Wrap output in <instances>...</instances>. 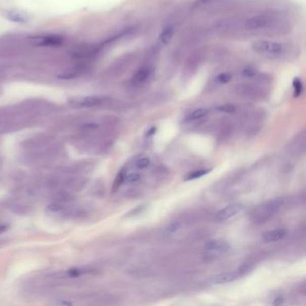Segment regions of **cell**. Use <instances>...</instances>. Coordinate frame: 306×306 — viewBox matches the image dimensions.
I'll use <instances>...</instances> for the list:
<instances>
[{
	"mask_svg": "<svg viewBox=\"0 0 306 306\" xmlns=\"http://www.w3.org/2000/svg\"><path fill=\"white\" fill-rule=\"evenodd\" d=\"M286 20L283 15L273 10H265L248 16L243 26L248 32H278L285 30Z\"/></svg>",
	"mask_w": 306,
	"mask_h": 306,
	"instance_id": "obj_1",
	"label": "cell"
},
{
	"mask_svg": "<svg viewBox=\"0 0 306 306\" xmlns=\"http://www.w3.org/2000/svg\"><path fill=\"white\" fill-rule=\"evenodd\" d=\"M251 50L256 54L270 59H283L289 56L292 52L288 44L268 39L255 40L251 43Z\"/></svg>",
	"mask_w": 306,
	"mask_h": 306,
	"instance_id": "obj_2",
	"label": "cell"
},
{
	"mask_svg": "<svg viewBox=\"0 0 306 306\" xmlns=\"http://www.w3.org/2000/svg\"><path fill=\"white\" fill-rule=\"evenodd\" d=\"M265 83L256 82L253 80H250L247 82L238 83L235 88L234 92L237 96L248 100H263L266 98L269 95V91Z\"/></svg>",
	"mask_w": 306,
	"mask_h": 306,
	"instance_id": "obj_3",
	"label": "cell"
},
{
	"mask_svg": "<svg viewBox=\"0 0 306 306\" xmlns=\"http://www.w3.org/2000/svg\"><path fill=\"white\" fill-rule=\"evenodd\" d=\"M283 205L284 199L282 198H276L263 203V205L255 208L252 213V219L258 224L268 221L277 211L280 209Z\"/></svg>",
	"mask_w": 306,
	"mask_h": 306,
	"instance_id": "obj_4",
	"label": "cell"
},
{
	"mask_svg": "<svg viewBox=\"0 0 306 306\" xmlns=\"http://www.w3.org/2000/svg\"><path fill=\"white\" fill-rule=\"evenodd\" d=\"M207 51L204 49H198L191 52L183 67V77L190 79L198 72L203 61L206 59Z\"/></svg>",
	"mask_w": 306,
	"mask_h": 306,
	"instance_id": "obj_5",
	"label": "cell"
},
{
	"mask_svg": "<svg viewBox=\"0 0 306 306\" xmlns=\"http://www.w3.org/2000/svg\"><path fill=\"white\" fill-rule=\"evenodd\" d=\"M155 67L151 61H147L140 66L129 79L132 88H140L147 85L155 75Z\"/></svg>",
	"mask_w": 306,
	"mask_h": 306,
	"instance_id": "obj_6",
	"label": "cell"
},
{
	"mask_svg": "<svg viewBox=\"0 0 306 306\" xmlns=\"http://www.w3.org/2000/svg\"><path fill=\"white\" fill-rule=\"evenodd\" d=\"M108 101L109 98L104 96H80L72 98L68 103L75 108H94L101 106Z\"/></svg>",
	"mask_w": 306,
	"mask_h": 306,
	"instance_id": "obj_7",
	"label": "cell"
},
{
	"mask_svg": "<svg viewBox=\"0 0 306 306\" xmlns=\"http://www.w3.org/2000/svg\"><path fill=\"white\" fill-rule=\"evenodd\" d=\"M30 40L36 46L40 47H58L63 43V37L59 34H42L32 36Z\"/></svg>",
	"mask_w": 306,
	"mask_h": 306,
	"instance_id": "obj_8",
	"label": "cell"
},
{
	"mask_svg": "<svg viewBox=\"0 0 306 306\" xmlns=\"http://www.w3.org/2000/svg\"><path fill=\"white\" fill-rule=\"evenodd\" d=\"M243 205L240 204V203L231 204V205H228L227 207H224L221 210L218 211L215 218L218 221H226V220H228V219L232 218L235 215H238L239 213L243 210Z\"/></svg>",
	"mask_w": 306,
	"mask_h": 306,
	"instance_id": "obj_9",
	"label": "cell"
},
{
	"mask_svg": "<svg viewBox=\"0 0 306 306\" xmlns=\"http://www.w3.org/2000/svg\"><path fill=\"white\" fill-rule=\"evenodd\" d=\"M205 249L208 251H215L219 253H225L231 250L230 243L223 239H214L208 241L205 244Z\"/></svg>",
	"mask_w": 306,
	"mask_h": 306,
	"instance_id": "obj_10",
	"label": "cell"
},
{
	"mask_svg": "<svg viewBox=\"0 0 306 306\" xmlns=\"http://www.w3.org/2000/svg\"><path fill=\"white\" fill-rule=\"evenodd\" d=\"M240 273L236 271H229V272H224L221 274L216 275L211 279V282L215 285H222L227 283L233 282L239 278Z\"/></svg>",
	"mask_w": 306,
	"mask_h": 306,
	"instance_id": "obj_11",
	"label": "cell"
},
{
	"mask_svg": "<svg viewBox=\"0 0 306 306\" xmlns=\"http://www.w3.org/2000/svg\"><path fill=\"white\" fill-rule=\"evenodd\" d=\"M174 27L171 25H168L165 28H163V31L160 32L158 36V41L157 43L161 47H165L168 44L171 42L173 36H174Z\"/></svg>",
	"mask_w": 306,
	"mask_h": 306,
	"instance_id": "obj_12",
	"label": "cell"
},
{
	"mask_svg": "<svg viewBox=\"0 0 306 306\" xmlns=\"http://www.w3.org/2000/svg\"><path fill=\"white\" fill-rule=\"evenodd\" d=\"M286 231L284 229H278V230H271L265 232L263 234V239L264 242L266 243H271V242H277L281 240L283 237H285Z\"/></svg>",
	"mask_w": 306,
	"mask_h": 306,
	"instance_id": "obj_13",
	"label": "cell"
},
{
	"mask_svg": "<svg viewBox=\"0 0 306 306\" xmlns=\"http://www.w3.org/2000/svg\"><path fill=\"white\" fill-rule=\"evenodd\" d=\"M6 17L8 20L17 23V24H26L29 21V16L24 13L20 12V11H16V10H12V11H8L6 13Z\"/></svg>",
	"mask_w": 306,
	"mask_h": 306,
	"instance_id": "obj_14",
	"label": "cell"
},
{
	"mask_svg": "<svg viewBox=\"0 0 306 306\" xmlns=\"http://www.w3.org/2000/svg\"><path fill=\"white\" fill-rule=\"evenodd\" d=\"M207 113H208V111L206 108H199V109H196L194 111H191V113L187 116L186 120L193 121V120L203 119L207 115Z\"/></svg>",
	"mask_w": 306,
	"mask_h": 306,
	"instance_id": "obj_15",
	"label": "cell"
},
{
	"mask_svg": "<svg viewBox=\"0 0 306 306\" xmlns=\"http://www.w3.org/2000/svg\"><path fill=\"white\" fill-rule=\"evenodd\" d=\"M93 270H88V269H78V268H74L71 270H68L67 273H65L63 278H78L80 276H83L84 274H89L93 273Z\"/></svg>",
	"mask_w": 306,
	"mask_h": 306,
	"instance_id": "obj_16",
	"label": "cell"
},
{
	"mask_svg": "<svg viewBox=\"0 0 306 306\" xmlns=\"http://www.w3.org/2000/svg\"><path fill=\"white\" fill-rule=\"evenodd\" d=\"M234 78V75L231 72H222L215 76V81L220 84H227L230 83L231 81Z\"/></svg>",
	"mask_w": 306,
	"mask_h": 306,
	"instance_id": "obj_17",
	"label": "cell"
},
{
	"mask_svg": "<svg viewBox=\"0 0 306 306\" xmlns=\"http://www.w3.org/2000/svg\"><path fill=\"white\" fill-rule=\"evenodd\" d=\"M211 169H200L197 171H192L190 174L187 175V177L185 178V181H191V180L198 179L201 178L204 175L207 174L208 172H210Z\"/></svg>",
	"mask_w": 306,
	"mask_h": 306,
	"instance_id": "obj_18",
	"label": "cell"
},
{
	"mask_svg": "<svg viewBox=\"0 0 306 306\" xmlns=\"http://www.w3.org/2000/svg\"><path fill=\"white\" fill-rule=\"evenodd\" d=\"M125 177H126V171L124 169H122L121 171H119L118 175L116 176L115 181H114V183H113V187H112V191H117L120 187V185L125 181Z\"/></svg>",
	"mask_w": 306,
	"mask_h": 306,
	"instance_id": "obj_19",
	"label": "cell"
},
{
	"mask_svg": "<svg viewBox=\"0 0 306 306\" xmlns=\"http://www.w3.org/2000/svg\"><path fill=\"white\" fill-rule=\"evenodd\" d=\"M293 89H294V96L295 97L301 96L302 90H303L302 80L300 78H294V82H293Z\"/></svg>",
	"mask_w": 306,
	"mask_h": 306,
	"instance_id": "obj_20",
	"label": "cell"
},
{
	"mask_svg": "<svg viewBox=\"0 0 306 306\" xmlns=\"http://www.w3.org/2000/svg\"><path fill=\"white\" fill-rule=\"evenodd\" d=\"M216 111L222 112V113H227V114H233L236 111V107L232 104H223L216 108Z\"/></svg>",
	"mask_w": 306,
	"mask_h": 306,
	"instance_id": "obj_21",
	"label": "cell"
},
{
	"mask_svg": "<svg viewBox=\"0 0 306 306\" xmlns=\"http://www.w3.org/2000/svg\"><path fill=\"white\" fill-rule=\"evenodd\" d=\"M149 164H150V159L148 157H142V158L138 160L135 163L136 167L138 169H140V170L149 166Z\"/></svg>",
	"mask_w": 306,
	"mask_h": 306,
	"instance_id": "obj_22",
	"label": "cell"
},
{
	"mask_svg": "<svg viewBox=\"0 0 306 306\" xmlns=\"http://www.w3.org/2000/svg\"><path fill=\"white\" fill-rule=\"evenodd\" d=\"M125 180L127 181V183H137L138 181H139V180H140V175H139V173H136V172H133V173H129V174H126Z\"/></svg>",
	"mask_w": 306,
	"mask_h": 306,
	"instance_id": "obj_23",
	"label": "cell"
},
{
	"mask_svg": "<svg viewBox=\"0 0 306 306\" xmlns=\"http://www.w3.org/2000/svg\"><path fill=\"white\" fill-rule=\"evenodd\" d=\"M180 227H181V224L179 222L172 223L169 227L165 228V232L168 234H172V233H175L176 231L178 230Z\"/></svg>",
	"mask_w": 306,
	"mask_h": 306,
	"instance_id": "obj_24",
	"label": "cell"
},
{
	"mask_svg": "<svg viewBox=\"0 0 306 306\" xmlns=\"http://www.w3.org/2000/svg\"><path fill=\"white\" fill-rule=\"evenodd\" d=\"M49 210L52 211V212H60V211L63 209V207L60 205V204H52L50 205L48 207Z\"/></svg>",
	"mask_w": 306,
	"mask_h": 306,
	"instance_id": "obj_25",
	"label": "cell"
},
{
	"mask_svg": "<svg viewBox=\"0 0 306 306\" xmlns=\"http://www.w3.org/2000/svg\"><path fill=\"white\" fill-rule=\"evenodd\" d=\"M283 302V298L282 297H278V298L275 299L274 302H273V305H279V304H281Z\"/></svg>",
	"mask_w": 306,
	"mask_h": 306,
	"instance_id": "obj_26",
	"label": "cell"
},
{
	"mask_svg": "<svg viewBox=\"0 0 306 306\" xmlns=\"http://www.w3.org/2000/svg\"><path fill=\"white\" fill-rule=\"evenodd\" d=\"M155 132H156V128L155 127H151L148 132H147V137H149V136L154 135L155 134Z\"/></svg>",
	"mask_w": 306,
	"mask_h": 306,
	"instance_id": "obj_27",
	"label": "cell"
}]
</instances>
